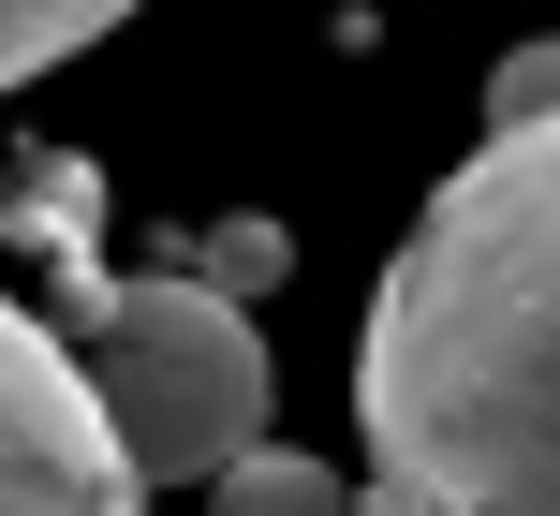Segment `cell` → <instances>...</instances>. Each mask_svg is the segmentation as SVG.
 <instances>
[{
	"instance_id": "obj_1",
	"label": "cell",
	"mask_w": 560,
	"mask_h": 516,
	"mask_svg": "<svg viewBox=\"0 0 560 516\" xmlns=\"http://www.w3.org/2000/svg\"><path fill=\"white\" fill-rule=\"evenodd\" d=\"M354 516H560V118L487 133L354 325Z\"/></svg>"
},
{
	"instance_id": "obj_2",
	"label": "cell",
	"mask_w": 560,
	"mask_h": 516,
	"mask_svg": "<svg viewBox=\"0 0 560 516\" xmlns=\"http://www.w3.org/2000/svg\"><path fill=\"white\" fill-rule=\"evenodd\" d=\"M89 399H104L133 488H222L266 443V340L236 295H207L192 266L89 295Z\"/></svg>"
},
{
	"instance_id": "obj_3",
	"label": "cell",
	"mask_w": 560,
	"mask_h": 516,
	"mask_svg": "<svg viewBox=\"0 0 560 516\" xmlns=\"http://www.w3.org/2000/svg\"><path fill=\"white\" fill-rule=\"evenodd\" d=\"M0 516H148L104 399H89V354L30 325L15 295H0Z\"/></svg>"
},
{
	"instance_id": "obj_4",
	"label": "cell",
	"mask_w": 560,
	"mask_h": 516,
	"mask_svg": "<svg viewBox=\"0 0 560 516\" xmlns=\"http://www.w3.org/2000/svg\"><path fill=\"white\" fill-rule=\"evenodd\" d=\"M207 516H354V488H339L325 458H295V443H252V458L207 488Z\"/></svg>"
},
{
	"instance_id": "obj_5",
	"label": "cell",
	"mask_w": 560,
	"mask_h": 516,
	"mask_svg": "<svg viewBox=\"0 0 560 516\" xmlns=\"http://www.w3.org/2000/svg\"><path fill=\"white\" fill-rule=\"evenodd\" d=\"M118 15H148V0H0V89L59 74V59H74V45H104Z\"/></svg>"
},
{
	"instance_id": "obj_6",
	"label": "cell",
	"mask_w": 560,
	"mask_h": 516,
	"mask_svg": "<svg viewBox=\"0 0 560 516\" xmlns=\"http://www.w3.org/2000/svg\"><path fill=\"white\" fill-rule=\"evenodd\" d=\"M280 266H295L280 222H207V236H192V281H207V295H252V281H280Z\"/></svg>"
},
{
	"instance_id": "obj_7",
	"label": "cell",
	"mask_w": 560,
	"mask_h": 516,
	"mask_svg": "<svg viewBox=\"0 0 560 516\" xmlns=\"http://www.w3.org/2000/svg\"><path fill=\"white\" fill-rule=\"evenodd\" d=\"M546 118H560V30L502 45V74H487V133H546Z\"/></svg>"
}]
</instances>
